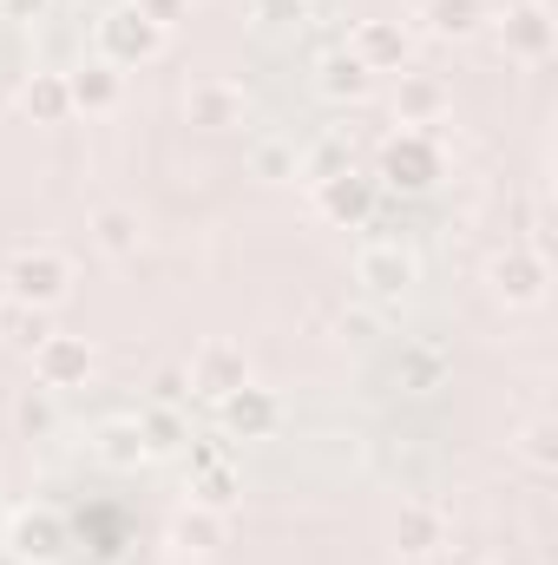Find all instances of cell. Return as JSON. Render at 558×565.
Returning <instances> with one entry per match:
<instances>
[{
	"label": "cell",
	"instance_id": "1",
	"mask_svg": "<svg viewBox=\"0 0 558 565\" xmlns=\"http://www.w3.org/2000/svg\"><path fill=\"white\" fill-rule=\"evenodd\" d=\"M93 40H99V60L106 66H151L158 53H164V26L158 20H144L132 0H119V7H106L99 13V26H93Z\"/></svg>",
	"mask_w": 558,
	"mask_h": 565
},
{
	"label": "cell",
	"instance_id": "2",
	"mask_svg": "<svg viewBox=\"0 0 558 565\" xmlns=\"http://www.w3.org/2000/svg\"><path fill=\"white\" fill-rule=\"evenodd\" d=\"M493 33H500V53L519 60V66H546L558 53V13L552 0H513L506 13H493Z\"/></svg>",
	"mask_w": 558,
	"mask_h": 565
},
{
	"label": "cell",
	"instance_id": "3",
	"mask_svg": "<svg viewBox=\"0 0 558 565\" xmlns=\"http://www.w3.org/2000/svg\"><path fill=\"white\" fill-rule=\"evenodd\" d=\"M375 184H382V191H401V198L433 191V184H440V145H433V132H415V126L395 132V139L382 145Z\"/></svg>",
	"mask_w": 558,
	"mask_h": 565
},
{
	"label": "cell",
	"instance_id": "4",
	"mask_svg": "<svg viewBox=\"0 0 558 565\" xmlns=\"http://www.w3.org/2000/svg\"><path fill=\"white\" fill-rule=\"evenodd\" d=\"M7 296H13L20 309H60V302L73 296V264H66L60 250L33 244V250H20V257L7 264Z\"/></svg>",
	"mask_w": 558,
	"mask_h": 565
},
{
	"label": "cell",
	"instance_id": "5",
	"mask_svg": "<svg viewBox=\"0 0 558 565\" xmlns=\"http://www.w3.org/2000/svg\"><path fill=\"white\" fill-rule=\"evenodd\" d=\"M355 282H362V296H368V302L395 309V302L420 282V264H415V250H408V244L375 237V244H362V250H355Z\"/></svg>",
	"mask_w": 558,
	"mask_h": 565
},
{
	"label": "cell",
	"instance_id": "6",
	"mask_svg": "<svg viewBox=\"0 0 558 565\" xmlns=\"http://www.w3.org/2000/svg\"><path fill=\"white\" fill-rule=\"evenodd\" d=\"M7 559L13 565H60L66 559V546H73V533H66V520L53 513V507H20L13 520H7Z\"/></svg>",
	"mask_w": 558,
	"mask_h": 565
},
{
	"label": "cell",
	"instance_id": "7",
	"mask_svg": "<svg viewBox=\"0 0 558 565\" xmlns=\"http://www.w3.org/2000/svg\"><path fill=\"white\" fill-rule=\"evenodd\" d=\"M486 282H493V296H500L506 309H539L546 289H552V264H546L539 250H526V244H506V250L486 264Z\"/></svg>",
	"mask_w": 558,
	"mask_h": 565
},
{
	"label": "cell",
	"instance_id": "8",
	"mask_svg": "<svg viewBox=\"0 0 558 565\" xmlns=\"http://www.w3.org/2000/svg\"><path fill=\"white\" fill-rule=\"evenodd\" d=\"M375 204H382V184H375V171H335V178H315V211L329 217V224H342V231H362L368 217H375Z\"/></svg>",
	"mask_w": 558,
	"mask_h": 565
},
{
	"label": "cell",
	"instance_id": "9",
	"mask_svg": "<svg viewBox=\"0 0 558 565\" xmlns=\"http://www.w3.org/2000/svg\"><path fill=\"white\" fill-rule=\"evenodd\" d=\"M93 369H99V355H93L86 335H46V342H33V375H40V388H53V395L86 388Z\"/></svg>",
	"mask_w": 558,
	"mask_h": 565
},
{
	"label": "cell",
	"instance_id": "10",
	"mask_svg": "<svg viewBox=\"0 0 558 565\" xmlns=\"http://www.w3.org/2000/svg\"><path fill=\"white\" fill-rule=\"evenodd\" d=\"M184 119H191L197 132H230V126L250 119V93H244L237 79H191V93H184Z\"/></svg>",
	"mask_w": 558,
	"mask_h": 565
},
{
	"label": "cell",
	"instance_id": "11",
	"mask_svg": "<svg viewBox=\"0 0 558 565\" xmlns=\"http://www.w3.org/2000/svg\"><path fill=\"white\" fill-rule=\"evenodd\" d=\"M217 427L230 434V440H270L282 427V402L270 388H257V382H244L237 395H224L217 402Z\"/></svg>",
	"mask_w": 558,
	"mask_h": 565
},
{
	"label": "cell",
	"instance_id": "12",
	"mask_svg": "<svg viewBox=\"0 0 558 565\" xmlns=\"http://www.w3.org/2000/svg\"><path fill=\"white\" fill-rule=\"evenodd\" d=\"M348 53H355L368 73H408L415 40H408V26H401V20H355Z\"/></svg>",
	"mask_w": 558,
	"mask_h": 565
},
{
	"label": "cell",
	"instance_id": "13",
	"mask_svg": "<svg viewBox=\"0 0 558 565\" xmlns=\"http://www.w3.org/2000/svg\"><path fill=\"white\" fill-rule=\"evenodd\" d=\"M244 382H250V362H244L237 342H204V349H197V362H191V395H204V402L217 408V402L237 395Z\"/></svg>",
	"mask_w": 558,
	"mask_h": 565
},
{
	"label": "cell",
	"instance_id": "14",
	"mask_svg": "<svg viewBox=\"0 0 558 565\" xmlns=\"http://www.w3.org/2000/svg\"><path fill=\"white\" fill-rule=\"evenodd\" d=\"M66 93H73V113L106 119V113H119V106H126V73H119V66H106V60H86V66H73V73H66Z\"/></svg>",
	"mask_w": 558,
	"mask_h": 565
},
{
	"label": "cell",
	"instance_id": "15",
	"mask_svg": "<svg viewBox=\"0 0 558 565\" xmlns=\"http://www.w3.org/2000/svg\"><path fill=\"white\" fill-rule=\"evenodd\" d=\"M315 93H322L329 106H362V99L375 93V73H368L348 46H335V53L315 60Z\"/></svg>",
	"mask_w": 558,
	"mask_h": 565
},
{
	"label": "cell",
	"instance_id": "16",
	"mask_svg": "<svg viewBox=\"0 0 558 565\" xmlns=\"http://www.w3.org/2000/svg\"><path fill=\"white\" fill-rule=\"evenodd\" d=\"M440 546H447V513L433 500H401V513H395V553L401 559H427Z\"/></svg>",
	"mask_w": 558,
	"mask_h": 565
},
{
	"label": "cell",
	"instance_id": "17",
	"mask_svg": "<svg viewBox=\"0 0 558 565\" xmlns=\"http://www.w3.org/2000/svg\"><path fill=\"white\" fill-rule=\"evenodd\" d=\"M447 375H453V355H447L440 342H408L401 362H395V382H401L408 395H433V388H447Z\"/></svg>",
	"mask_w": 558,
	"mask_h": 565
},
{
	"label": "cell",
	"instance_id": "18",
	"mask_svg": "<svg viewBox=\"0 0 558 565\" xmlns=\"http://www.w3.org/2000/svg\"><path fill=\"white\" fill-rule=\"evenodd\" d=\"M93 454H99L106 467H119V473H132V467H144L151 454H144L139 415H112V422H99V427H93Z\"/></svg>",
	"mask_w": 558,
	"mask_h": 565
},
{
	"label": "cell",
	"instance_id": "19",
	"mask_svg": "<svg viewBox=\"0 0 558 565\" xmlns=\"http://www.w3.org/2000/svg\"><path fill=\"white\" fill-rule=\"evenodd\" d=\"M20 113L33 126H66L73 119V93H66V73H33L20 86Z\"/></svg>",
	"mask_w": 558,
	"mask_h": 565
},
{
	"label": "cell",
	"instance_id": "20",
	"mask_svg": "<svg viewBox=\"0 0 558 565\" xmlns=\"http://www.w3.org/2000/svg\"><path fill=\"white\" fill-rule=\"evenodd\" d=\"M493 26V7L486 0H427V33L433 40H473Z\"/></svg>",
	"mask_w": 558,
	"mask_h": 565
},
{
	"label": "cell",
	"instance_id": "21",
	"mask_svg": "<svg viewBox=\"0 0 558 565\" xmlns=\"http://www.w3.org/2000/svg\"><path fill=\"white\" fill-rule=\"evenodd\" d=\"M139 434H144V454L151 460H164V454H184L197 434H191V422H184V408H171V402H151L139 415Z\"/></svg>",
	"mask_w": 558,
	"mask_h": 565
},
{
	"label": "cell",
	"instance_id": "22",
	"mask_svg": "<svg viewBox=\"0 0 558 565\" xmlns=\"http://www.w3.org/2000/svg\"><path fill=\"white\" fill-rule=\"evenodd\" d=\"M139 237H144V224L132 204H99L93 211V244L106 257H139Z\"/></svg>",
	"mask_w": 558,
	"mask_h": 565
},
{
	"label": "cell",
	"instance_id": "23",
	"mask_svg": "<svg viewBox=\"0 0 558 565\" xmlns=\"http://www.w3.org/2000/svg\"><path fill=\"white\" fill-rule=\"evenodd\" d=\"M440 113H447V86L427 79V73H401V86H395V119H401V126H433Z\"/></svg>",
	"mask_w": 558,
	"mask_h": 565
},
{
	"label": "cell",
	"instance_id": "24",
	"mask_svg": "<svg viewBox=\"0 0 558 565\" xmlns=\"http://www.w3.org/2000/svg\"><path fill=\"white\" fill-rule=\"evenodd\" d=\"M171 540H178L184 553H217V546H224V513H211V507H197V500H191V507L178 513Z\"/></svg>",
	"mask_w": 558,
	"mask_h": 565
},
{
	"label": "cell",
	"instance_id": "25",
	"mask_svg": "<svg viewBox=\"0 0 558 565\" xmlns=\"http://www.w3.org/2000/svg\"><path fill=\"white\" fill-rule=\"evenodd\" d=\"M250 171H257L264 184H289V178H302V151H296L289 139H257Z\"/></svg>",
	"mask_w": 558,
	"mask_h": 565
},
{
	"label": "cell",
	"instance_id": "26",
	"mask_svg": "<svg viewBox=\"0 0 558 565\" xmlns=\"http://www.w3.org/2000/svg\"><path fill=\"white\" fill-rule=\"evenodd\" d=\"M197 507H211V513H230L237 507V493H244V480H237V467H224V460H211V467H197Z\"/></svg>",
	"mask_w": 558,
	"mask_h": 565
},
{
	"label": "cell",
	"instance_id": "27",
	"mask_svg": "<svg viewBox=\"0 0 558 565\" xmlns=\"http://www.w3.org/2000/svg\"><path fill=\"white\" fill-rule=\"evenodd\" d=\"M13 422H20V434H26V440H53V434H60V402H53V388H33V395H20Z\"/></svg>",
	"mask_w": 558,
	"mask_h": 565
},
{
	"label": "cell",
	"instance_id": "28",
	"mask_svg": "<svg viewBox=\"0 0 558 565\" xmlns=\"http://www.w3.org/2000/svg\"><path fill=\"white\" fill-rule=\"evenodd\" d=\"M519 454H526L539 473H552V467H558V422H552V415L526 422V434H519Z\"/></svg>",
	"mask_w": 558,
	"mask_h": 565
},
{
	"label": "cell",
	"instance_id": "29",
	"mask_svg": "<svg viewBox=\"0 0 558 565\" xmlns=\"http://www.w3.org/2000/svg\"><path fill=\"white\" fill-rule=\"evenodd\" d=\"M348 164H355V158H348V145H342V139H322L309 158H302V178L315 184V178H335V171H348Z\"/></svg>",
	"mask_w": 558,
	"mask_h": 565
},
{
	"label": "cell",
	"instance_id": "30",
	"mask_svg": "<svg viewBox=\"0 0 558 565\" xmlns=\"http://www.w3.org/2000/svg\"><path fill=\"white\" fill-rule=\"evenodd\" d=\"M151 388H158L151 402H171V408H184V402H191V369H164Z\"/></svg>",
	"mask_w": 558,
	"mask_h": 565
},
{
	"label": "cell",
	"instance_id": "31",
	"mask_svg": "<svg viewBox=\"0 0 558 565\" xmlns=\"http://www.w3.org/2000/svg\"><path fill=\"white\" fill-rule=\"evenodd\" d=\"M53 13V0H0V20H13V26H40Z\"/></svg>",
	"mask_w": 558,
	"mask_h": 565
},
{
	"label": "cell",
	"instance_id": "32",
	"mask_svg": "<svg viewBox=\"0 0 558 565\" xmlns=\"http://www.w3.org/2000/svg\"><path fill=\"white\" fill-rule=\"evenodd\" d=\"M132 7H139L144 20H158V26H164V33H171V26H178V20H184V13H191V0H132Z\"/></svg>",
	"mask_w": 558,
	"mask_h": 565
},
{
	"label": "cell",
	"instance_id": "33",
	"mask_svg": "<svg viewBox=\"0 0 558 565\" xmlns=\"http://www.w3.org/2000/svg\"><path fill=\"white\" fill-rule=\"evenodd\" d=\"M250 13L264 26H282V20H302V0H250Z\"/></svg>",
	"mask_w": 558,
	"mask_h": 565
},
{
	"label": "cell",
	"instance_id": "34",
	"mask_svg": "<svg viewBox=\"0 0 558 565\" xmlns=\"http://www.w3.org/2000/svg\"><path fill=\"white\" fill-rule=\"evenodd\" d=\"M342 335H348V342H368V335H375V316H368V309L342 316Z\"/></svg>",
	"mask_w": 558,
	"mask_h": 565
},
{
	"label": "cell",
	"instance_id": "35",
	"mask_svg": "<svg viewBox=\"0 0 558 565\" xmlns=\"http://www.w3.org/2000/svg\"><path fill=\"white\" fill-rule=\"evenodd\" d=\"M473 565H493V559H473Z\"/></svg>",
	"mask_w": 558,
	"mask_h": 565
},
{
	"label": "cell",
	"instance_id": "36",
	"mask_svg": "<svg viewBox=\"0 0 558 565\" xmlns=\"http://www.w3.org/2000/svg\"><path fill=\"white\" fill-rule=\"evenodd\" d=\"M302 7H309V0H302Z\"/></svg>",
	"mask_w": 558,
	"mask_h": 565
}]
</instances>
